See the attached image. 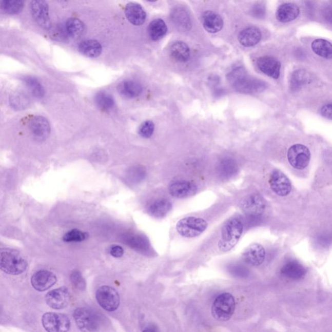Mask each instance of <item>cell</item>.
<instances>
[{
  "label": "cell",
  "mask_w": 332,
  "mask_h": 332,
  "mask_svg": "<svg viewBox=\"0 0 332 332\" xmlns=\"http://www.w3.org/2000/svg\"><path fill=\"white\" fill-rule=\"evenodd\" d=\"M31 13L36 23L42 28L49 29L51 26L48 4L44 1H33L31 3Z\"/></svg>",
  "instance_id": "cell-14"
},
{
  "label": "cell",
  "mask_w": 332,
  "mask_h": 332,
  "mask_svg": "<svg viewBox=\"0 0 332 332\" xmlns=\"http://www.w3.org/2000/svg\"><path fill=\"white\" fill-rule=\"evenodd\" d=\"M310 151L302 144H295L287 151V159L295 169L302 170L306 168L310 161Z\"/></svg>",
  "instance_id": "cell-8"
},
{
  "label": "cell",
  "mask_w": 332,
  "mask_h": 332,
  "mask_svg": "<svg viewBox=\"0 0 332 332\" xmlns=\"http://www.w3.org/2000/svg\"><path fill=\"white\" fill-rule=\"evenodd\" d=\"M238 170L237 164L235 160L230 158L223 159L218 166L219 173L224 178H230Z\"/></svg>",
  "instance_id": "cell-30"
},
{
  "label": "cell",
  "mask_w": 332,
  "mask_h": 332,
  "mask_svg": "<svg viewBox=\"0 0 332 332\" xmlns=\"http://www.w3.org/2000/svg\"><path fill=\"white\" fill-rule=\"evenodd\" d=\"M243 228L242 221L238 218L228 220L221 230V239L218 247L221 252L230 251L235 247L242 237Z\"/></svg>",
  "instance_id": "cell-2"
},
{
  "label": "cell",
  "mask_w": 332,
  "mask_h": 332,
  "mask_svg": "<svg viewBox=\"0 0 332 332\" xmlns=\"http://www.w3.org/2000/svg\"><path fill=\"white\" fill-rule=\"evenodd\" d=\"M253 15L257 18H262L265 16V9L262 5H257L252 9Z\"/></svg>",
  "instance_id": "cell-44"
},
{
  "label": "cell",
  "mask_w": 332,
  "mask_h": 332,
  "mask_svg": "<svg viewBox=\"0 0 332 332\" xmlns=\"http://www.w3.org/2000/svg\"><path fill=\"white\" fill-rule=\"evenodd\" d=\"M143 332H157V330L154 326H149L145 329Z\"/></svg>",
  "instance_id": "cell-46"
},
{
  "label": "cell",
  "mask_w": 332,
  "mask_h": 332,
  "mask_svg": "<svg viewBox=\"0 0 332 332\" xmlns=\"http://www.w3.org/2000/svg\"><path fill=\"white\" fill-rule=\"evenodd\" d=\"M2 8L6 13L10 14H16L21 13L24 8L23 1H3L2 2Z\"/></svg>",
  "instance_id": "cell-34"
},
{
  "label": "cell",
  "mask_w": 332,
  "mask_h": 332,
  "mask_svg": "<svg viewBox=\"0 0 332 332\" xmlns=\"http://www.w3.org/2000/svg\"><path fill=\"white\" fill-rule=\"evenodd\" d=\"M42 323L47 332H68L70 321L65 315L48 312L43 315Z\"/></svg>",
  "instance_id": "cell-7"
},
{
  "label": "cell",
  "mask_w": 332,
  "mask_h": 332,
  "mask_svg": "<svg viewBox=\"0 0 332 332\" xmlns=\"http://www.w3.org/2000/svg\"><path fill=\"white\" fill-rule=\"evenodd\" d=\"M57 281L55 274L48 270H42L35 272L31 279L32 286L38 291H45L53 286Z\"/></svg>",
  "instance_id": "cell-13"
},
{
  "label": "cell",
  "mask_w": 332,
  "mask_h": 332,
  "mask_svg": "<svg viewBox=\"0 0 332 332\" xmlns=\"http://www.w3.org/2000/svg\"><path fill=\"white\" fill-rule=\"evenodd\" d=\"M317 242L323 247H326L331 244L332 242V235L329 233H323L320 235L317 239Z\"/></svg>",
  "instance_id": "cell-40"
},
{
  "label": "cell",
  "mask_w": 332,
  "mask_h": 332,
  "mask_svg": "<svg viewBox=\"0 0 332 332\" xmlns=\"http://www.w3.org/2000/svg\"><path fill=\"white\" fill-rule=\"evenodd\" d=\"M269 183L270 188L279 196L286 197L291 192V181L288 177L279 169H275L272 172Z\"/></svg>",
  "instance_id": "cell-10"
},
{
  "label": "cell",
  "mask_w": 332,
  "mask_h": 332,
  "mask_svg": "<svg viewBox=\"0 0 332 332\" xmlns=\"http://www.w3.org/2000/svg\"><path fill=\"white\" fill-rule=\"evenodd\" d=\"M154 124L151 121H146L143 123L139 128V133L145 139H149L153 134Z\"/></svg>",
  "instance_id": "cell-38"
},
{
  "label": "cell",
  "mask_w": 332,
  "mask_h": 332,
  "mask_svg": "<svg viewBox=\"0 0 332 332\" xmlns=\"http://www.w3.org/2000/svg\"><path fill=\"white\" fill-rule=\"evenodd\" d=\"M312 50L326 59L332 58V44L324 39H317L311 44Z\"/></svg>",
  "instance_id": "cell-29"
},
{
  "label": "cell",
  "mask_w": 332,
  "mask_h": 332,
  "mask_svg": "<svg viewBox=\"0 0 332 332\" xmlns=\"http://www.w3.org/2000/svg\"><path fill=\"white\" fill-rule=\"evenodd\" d=\"M323 16L326 21L332 24V6L326 7L323 10Z\"/></svg>",
  "instance_id": "cell-45"
},
{
  "label": "cell",
  "mask_w": 332,
  "mask_h": 332,
  "mask_svg": "<svg viewBox=\"0 0 332 332\" xmlns=\"http://www.w3.org/2000/svg\"><path fill=\"white\" fill-rule=\"evenodd\" d=\"M257 66L264 74L275 80L279 77L281 64L277 58L270 56H261L258 59Z\"/></svg>",
  "instance_id": "cell-17"
},
{
  "label": "cell",
  "mask_w": 332,
  "mask_h": 332,
  "mask_svg": "<svg viewBox=\"0 0 332 332\" xmlns=\"http://www.w3.org/2000/svg\"><path fill=\"white\" fill-rule=\"evenodd\" d=\"M262 38V33L259 29L256 27H250L241 32L238 40L242 46L252 47L257 45Z\"/></svg>",
  "instance_id": "cell-23"
},
{
  "label": "cell",
  "mask_w": 332,
  "mask_h": 332,
  "mask_svg": "<svg viewBox=\"0 0 332 332\" xmlns=\"http://www.w3.org/2000/svg\"><path fill=\"white\" fill-rule=\"evenodd\" d=\"M70 280L73 286L76 288L81 290V291L85 290L86 287L85 280L83 279L80 272L77 271V270L73 271L71 275Z\"/></svg>",
  "instance_id": "cell-39"
},
{
  "label": "cell",
  "mask_w": 332,
  "mask_h": 332,
  "mask_svg": "<svg viewBox=\"0 0 332 332\" xmlns=\"http://www.w3.org/2000/svg\"><path fill=\"white\" fill-rule=\"evenodd\" d=\"M280 272L283 277L291 280H300L306 276L307 270L298 261L289 260L283 265Z\"/></svg>",
  "instance_id": "cell-18"
},
{
  "label": "cell",
  "mask_w": 332,
  "mask_h": 332,
  "mask_svg": "<svg viewBox=\"0 0 332 332\" xmlns=\"http://www.w3.org/2000/svg\"><path fill=\"white\" fill-rule=\"evenodd\" d=\"M118 91L123 96L134 98L141 95L143 92V88L136 81L126 80L122 81L118 85Z\"/></svg>",
  "instance_id": "cell-24"
},
{
  "label": "cell",
  "mask_w": 332,
  "mask_h": 332,
  "mask_svg": "<svg viewBox=\"0 0 332 332\" xmlns=\"http://www.w3.org/2000/svg\"><path fill=\"white\" fill-rule=\"evenodd\" d=\"M300 13L299 7L296 4L287 3L281 5L277 9L276 16L278 21L282 23L294 21Z\"/></svg>",
  "instance_id": "cell-22"
},
{
  "label": "cell",
  "mask_w": 332,
  "mask_h": 332,
  "mask_svg": "<svg viewBox=\"0 0 332 332\" xmlns=\"http://www.w3.org/2000/svg\"><path fill=\"white\" fill-rule=\"evenodd\" d=\"M235 300L232 295L225 292L219 295L212 305L211 313L219 321H227L235 313Z\"/></svg>",
  "instance_id": "cell-4"
},
{
  "label": "cell",
  "mask_w": 332,
  "mask_h": 332,
  "mask_svg": "<svg viewBox=\"0 0 332 332\" xmlns=\"http://www.w3.org/2000/svg\"><path fill=\"white\" fill-rule=\"evenodd\" d=\"M172 56L179 62H186L190 56V50L184 42L177 41L172 44L170 48Z\"/></svg>",
  "instance_id": "cell-27"
},
{
  "label": "cell",
  "mask_w": 332,
  "mask_h": 332,
  "mask_svg": "<svg viewBox=\"0 0 332 332\" xmlns=\"http://www.w3.org/2000/svg\"><path fill=\"white\" fill-rule=\"evenodd\" d=\"M84 30V24L80 19L71 18L66 22V31L72 37H80L81 35H82Z\"/></svg>",
  "instance_id": "cell-31"
},
{
  "label": "cell",
  "mask_w": 332,
  "mask_h": 332,
  "mask_svg": "<svg viewBox=\"0 0 332 332\" xmlns=\"http://www.w3.org/2000/svg\"><path fill=\"white\" fill-rule=\"evenodd\" d=\"M28 261L21 252L11 248H2L0 253V268L11 275H19L28 269Z\"/></svg>",
  "instance_id": "cell-1"
},
{
  "label": "cell",
  "mask_w": 332,
  "mask_h": 332,
  "mask_svg": "<svg viewBox=\"0 0 332 332\" xmlns=\"http://www.w3.org/2000/svg\"><path fill=\"white\" fill-rule=\"evenodd\" d=\"M208 227V223L202 218L186 217L177 224L179 235L185 238H194L201 235Z\"/></svg>",
  "instance_id": "cell-5"
},
{
  "label": "cell",
  "mask_w": 332,
  "mask_h": 332,
  "mask_svg": "<svg viewBox=\"0 0 332 332\" xmlns=\"http://www.w3.org/2000/svg\"><path fill=\"white\" fill-rule=\"evenodd\" d=\"M230 272L235 276L240 277L247 276L248 274L247 269H245L244 267L240 266V265H233L231 267Z\"/></svg>",
  "instance_id": "cell-41"
},
{
  "label": "cell",
  "mask_w": 332,
  "mask_h": 332,
  "mask_svg": "<svg viewBox=\"0 0 332 332\" xmlns=\"http://www.w3.org/2000/svg\"><path fill=\"white\" fill-rule=\"evenodd\" d=\"M173 16L174 22L178 25L185 27V28L191 26L190 19L189 18V15L186 11H184V10H181L180 9L177 10V11H174Z\"/></svg>",
  "instance_id": "cell-37"
},
{
  "label": "cell",
  "mask_w": 332,
  "mask_h": 332,
  "mask_svg": "<svg viewBox=\"0 0 332 332\" xmlns=\"http://www.w3.org/2000/svg\"><path fill=\"white\" fill-rule=\"evenodd\" d=\"M169 191L174 198L185 199L195 195L198 191V187L189 181H177L171 183Z\"/></svg>",
  "instance_id": "cell-15"
},
{
  "label": "cell",
  "mask_w": 332,
  "mask_h": 332,
  "mask_svg": "<svg viewBox=\"0 0 332 332\" xmlns=\"http://www.w3.org/2000/svg\"><path fill=\"white\" fill-rule=\"evenodd\" d=\"M70 301V294L65 287L52 290L46 295V302L54 309H62L67 307Z\"/></svg>",
  "instance_id": "cell-12"
},
{
  "label": "cell",
  "mask_w": 332,
  "mask_h": 332,
  "mask_svg": "<svg viewBox=\"0 0 332 332\" xmlns=\"http://www.w3.org/2000/svg\"><path fill=\"white\" fill-rule=\"evenodd\" d=\"M88 238L87 233L82 232L78 229H73L69 231L63 236V241L65 242H81Z\"/></svg>",
  "instance_id": "cell-35"
},
{
  "label": "cell",
  "mask_w": 332,
  "mask_h": 332,
  "mask_svg": "<svg viewBox=\"0 0 332 332\" xmlns=\"http://www.w3.org/2000/svg\"><path fill=\"white\" fill-rule=\"evenodd\" d=\"M29 127L34 139L37 140H46L50 134V125L48 120L40 115L32 118Z\"/></svg>",
  "instance_id": "cell-19"
},
{
  "label": "cell",
  "mask_w": 332,
  "mask_h": 332,
  "mask_svg": "<svg viewBox=\"0 0 332 332\" xmlns=\"http://www.w3.org/2000/svg\"><path fill=\"white\" fill-rule=\"evenodd\" d=\"M125 13L128 21L133 25H142L146 21V11L139 4L130 2L125 7Z\"/></svg>",
  "instance_id": "cell-20"
},
{
  "label": "cell",
  "mask_w": 332,
  "mask_h": 332,
  "mask_svg": "<svg viewBox=\"0 0 332 332\" xmlns=\"http://www.w3.org/2000/svg\"><path fill=\"white\" fill-rule=\"evenodd\" d=\"M307 73L303 70H298L294 73L291 79V87L292 89L296 90L301 87L306 82Z\"/></svg>",
  "instance_id": "cell-36"
},
{
  "label": "cell",
  "mask_w": 332,
  "mask_h": 332,
  "mask_svg": "<svg viewBox=\"0 0 332 332\" xmlns=\"http://www.w3.org/2000/svg\"><path fill=\"white\" fill-rule=\"evenodd\" d=\"M172 204L166 199H158L149 206L150 214L156 218H162L168 214L171 210Z\"/></svg>",
  "instance_id": "cell-26"
},
{
  "label": "cell",
  "mask_w": 332,
  "mask_h": 332,
  "mask_svg": "<svg viewBox=\"0 0 332 332\" xmlns=\"http://www.w3.org/2000/svg\"><path fill=\"white\" fill-rule=\"evenodd\" d=\"M202 22L204 28L210 33H218L223 27L222 18L213 11H207L204 13Z\"/></svg>",
  "instance_id": "cell-21"
},
{
  "label": "cell",
  "mask_w": 332,
  "mask_h": 332,
  "mask_svg": "<svg viewBox=\"0 0 332 332\" xmlns=\"http://www.w3.org/2000/svg\"><path fill=\"white\" fill-rule=\"evenodd\" d=\"M79 50L87 57L96 58L102 52V46L97 41L86 40L80 44Z\"/></svg>",
  "instance_id": "cell-25"
},
{
  "label": "cell",
  "mask_w": 332,
  "mask_h": 332,
  "mask_svg": "<svg viewBox=\"0 0 332 332\" xmlns=\"http://www.w3.org/2000/svg\"><path fill=\"white\" fill-rule=\"evenodd\" d=\"M24 81L34 96L38 98H41L44 96V88L37 80H36L35 78L33 77H25L24 78Z\"/></svg>",
  "instance_id": "cell-33"
},
{
  "label": "cell",
  "mask_w": 332,
  "mask_h": 332,
  "mask_svg": "<svg viewBox=\"0 0 332 332\" xmlns=\"http://www.w3.org/2000/svg\"><path fill=\"white\" fill-rule=\"evenodd\" d=\"M73 317L76 324L83 332H96L98 322L95 315L85 307H79L74 311Z\"/></svg>",
  "instance_id": "cell-9"
},
{
  "label": "cell",
  "mask_w": 332,
  "mask_h": 332,
  "mask_svg": "<svg viewBox=\"0 0 332 332\" xmlns=\"http://www.w3.org/2000/svg\"><path fill=\"white\" fill-rule=\"evenodd\" d=\"M97 303L105 310L112 312L116 310L120 304V297L113 287L103 286L98 288L95 294Z\"/></svg>",
  "instance_id": "cell-6"
},
{
  "label": "cell",
  "mask_w": 332,
  "mask_h": 332,
  "mask_svg": "<svg viewBox=\"0 0 332 332\" xmlns=\"http://www.w3.org/2000/svg\"><path fill=\"white\" fill-rule=\"evenodd\" d=\"M243 212L250 218H257L264 213L265 208L264 199L258 194L246 197L242 202Z\"/></svg>",
  "instance_id": "cell-11"
},
{
  "label": "cell",
  "mask_w": 332,
  "mask_h": 332,
  "mask_svg": "<svg viewBox=\"0 0 332 332\" xmlns=\"http://www.w3.org/2000/svg\"><path fill=\"white\" fill-rule=\"evenodd\" d=\"M124 250L121 246L113 245L110 248V254L114 258H120L124 255Z\"/></svg>",
  "instance_id": "cell-43"
},
{
  "label": "cell",
  "mask_w": 332,
  "mask_h": 332,
  "mask_svg": "<svg viewBox=\"0 0 332 332\" xmlns=\"http://www.w3.org/2000/svg\"><path fill=\"white\" fill-rule=\"evenodd\" d=\"M229 80L235 89L241 93H252L262 92L266 85L262 81L256 80L246 74L242 68H237L230 73Z\"/></svg>",
  "instance_id": "cell-3"
},
{
  "label": "cell",
  "mask_w": 332,
  "mask_h": 332,
  "mask_svg": "<svg viewBox=\"0 0 332 332\" xmlns=\"http://www.w3.org/2000/svg\"><path fill=\"white\" fill-rule=\"evenodd\" d=\"M242 257L248 264L253 266H259L264 263L265 260V248L259 243H252L245 248L243 252Z\"/></svg>",
  "instance_id": "cell-16"
},
{
  "label": "cell",
  "mask_w": 332,
  "mask_h": 332,
  "mask_svg": "<svg viewBox=\"0 0 332 332\" xmlns=\"http://www.w3.org/2000/svg\"><path fill=\"white\" fill-rule=\"evenodd\" d=\"M168 31V28L165 22L162 19H155L150 23L148 33L150 37L153 41L161 40Z\"/></svg>",
  "instance_id": "cell-28"
},
{
  "label": "cell",
  "mask_w": 332,
  "mask_h": 332,
  "mask_svg": "<svg viewBox=\"0 0 332 332\" xmlns=\"http://www.w3.org/2000/svg\"><path fill=\"white\" fill-rule=\"evenodd\" d=\"M95 104L101 110L108 111L114 107L115 102L111 95L104 92L97 93L95 97Z\"/></svg>",
  "instance_id": "cell-32"
},
{
  "label": "cell",
  "mask_w": 332,
  "mask_h": 332,
  "mask_svg": "<svg viewBox=\"0 0 332 332\" xmlns=\"http://www.w3.org/2000/svg\"><path fill=\"white\" fill-rule=\"evenodd\" d=\"M321 114L326 119L332 120V103L324 105L322 107Z\"/></svg>",
  "instance_id": "cell-42"
}]
</instances>
